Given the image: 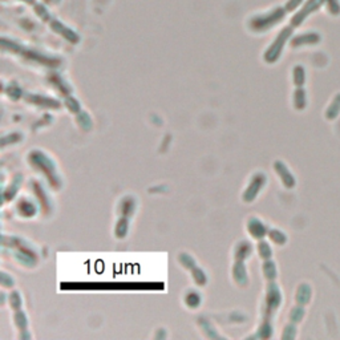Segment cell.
<instances>
[{
	"mask_svg": "<svg viewBox=\"0 0 340 340\" xmlns=\"http://www.w3.org/2000/svg\"><path fill=\"white\" fill-rule=\"evenodd\" d=\"M323 4H325V0H308L307 4L302 8V11H300L299 14L294 18V20H293L294 26H300L304 19L307 18L310 14H312V12L318 11L319 8L322 7Z\"/></svg>",
	"mask_w": 340,
	"mask_h": 340,
	"instance_id": "obj_1",
	"label": "cell"
},
{
	"mask_svg": "<svg viewBox=\"0 0 340 340\" xmlns=\"http://www.w3.org/2000/svg\"><path fill=\"white\" fill-rule=\"evenodd\" d=\"M322 40V37L320 35L316 32H308L304 33V35H300L294 40V45H312V44H318L319 41Z\"/></svg>",
	"mask_w": 340,
	"mask_h": 340,
	"instance_id": "obj_2",
	"label": "cell"
},
{
	"mask_svg": "<svg viewBox=\"0 0 340 340\" xmlns=\"http://www.w3.org/2000/svg\"><path fill=\"white\" fill-rule=\"evenodd\" d=\"M340 114V93L335 95V97L332 99L329 106L325 110V118L329 121L336 120L337 116Z\"/></svg>",
	"mask_w": 340,
	"mask_h": 340,
	"instance_id": "obj_3",
	"label": "cell"
},
{
	"mask_svg": "<svg viewBox=\"0 0 340 340\" xmlns=\"http://www.w3.org/2000/svg\"><path fill=\"white\" fill-rule=\"evenodd\" d=\"M311 287L308 285H302L298 290V294H296V300L298 303L300 304H307L310 303L311 300Z\"/></svg>",
	"mask_w": 340,
	"mask_h": 340,
	"instance_id": "obj_4",
	"label": "cell"
},
{
	"mask_svg": "<svg viewBox=\"0 0 340 340\" xmlns=\"http://www.w3.org/2000/svg\"><path fill=\"white\" fill-rule=\"evenodd\" d=\"M325 7L331 15H340V0H325Z\"/></svg>",
	"mask_w": 340,
	"mask_h": 340,
	"instance_id": "obj_5",
	"label": "cell"
},
{
	"mask_svg": "<svg viewBox=\"0 0 340 340\" xmlns=\"http://www.w3.org/2000/svg\"><path fill=\"white\" fill-rule=\"evenodd\" d=\"M295 105L298 109H303L306 106V92H304V89H298L295 92Z\"/></svg>",
	"mask_w": 340,
	"mask_h": 340,
	"instance_id": "obj_6",
	"label": "cell"
},
{
	"mask_svg": "<svg viewBox=\"0 0 340 340\" xmlns=\"http://www.w3.org/2000/svg\"><path fill=\"white\" fill-rule=\"evenodd\" d=\"M306 81V72L302 66H296L295 68V83L298 87H302Z\"/></svg>",
	"mask_w": 340,
	"mask_h": 340,
	"instance_id": "obj_7",
	"label": "cell"
},
{
	"mask_svg": "<svg viewBox=\"0 0 340 340\" xmlns=\"http://www.w3.org/2000/svg\"><path fill=\"white\" fill-rule=\"evenodd\" d=\"M304 316V310L302 307H296L295 310L291 312V318L295 320V322H299V320H302V318Z\"/></svg>",
	"mask_w": 340,
	"mask_h": 340,
	"instance_id": "obj_8",
	"label": "cell"
},
{
	"mask_svg": "<svg viewBox=\"0 0 340 340\" xmlns=\"http://www.w3.org/2000/svg\"><path fill=\"white\" fill-rule=\"evenodd\" d=\"M300 3H302V0H290L289 4H287V8L289 10H295Z\"/></svg>",
	"mask_w": 340,
	"mask_h": 340,
	"instance_id": "obj_9",
	"label": "cell"
}]
</instances>
